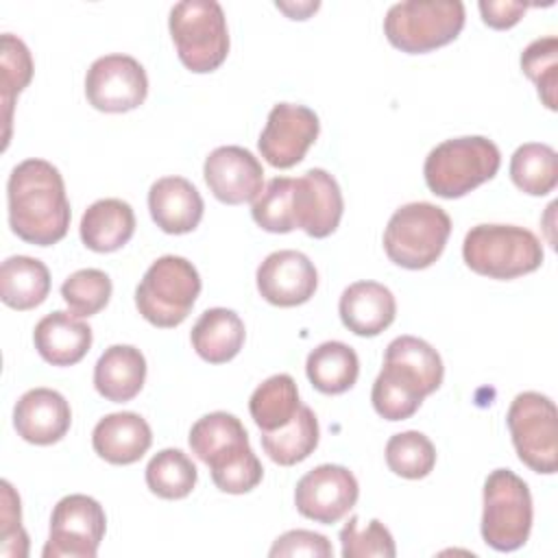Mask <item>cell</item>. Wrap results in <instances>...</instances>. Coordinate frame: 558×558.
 I'll return each instance as SVG.
<instances>
[{
    "label": "cell",
    "mask_w": 558,
    "mask_h": 558,
    "mask_svg": "<svg viewBox=\"0 0 558 558\" xmlns=\"http://www.w3.org/2000/svg\"><path fill=\"white\" fill-rule=\"evenodd\" d=\"M305 373L310 384L318 392L342 395L357 381L360 360L349 344L340 340H329L310 351Z\"/></svg>",
    "instance_id": "4316f807"
},
{
    "label": "cell",
    "mask_w": 558,
    "mask_h": 558,
    "mask_svg": "<svg viewBox=\"0 0 558 558\" xmlns=\"http://www.w3.org/2000/svg\"><path fill=\"white\" fill-rule=\"evenodd\" d=\"M519 460L534 473L551 475L558 469V412L547 395L519 392L506 414Z\"/></svg>",
    "instance_id": "30bf717a"
},
{
    "label": "cell",
    "mask_w": 558,
    "mask_h": 558,
    "mask_svg": "<svg viewBox=\"0 0 558 558\" xmlns=\"http://www.w3.org/2000/svg\"><path fill=\"white\" fill-rule=\"evenodd\" d=\"M251 216L255 225L268 233H290L294 229L292 179L290 177L270 179L259 192V196L253 201Z\"/></svg>",
    "instance_id": "74e56055"
},
{
    "label": "cell",
    "mask_w": 558,
    "mask_h": 558,
    "mask_svg": "<svg viewBox=\"0 0 558 558\" xmlns=\"http://www.w3.org/2000/svg\"><path fill=\"white\" fill-rule=\"evenodd\" d=\"M257 292L277 307H296L307 303L318 288V272L301 251L283 248L270 253L257 266Z\"/></svg>",
    "instance_id": "e0dca14e"
},
{
    "label": "cell",
    "mask_w": 558,
    "mask_h": 558,
    "mask_svg": "<svg viewBox=\"0 0 558 558\" xmlns=\"http://www.w3.org/2000/svg\"><path fill=\"white\" fill-rule=\"evenodd\" d=\"M357 495V480L347 466L318 464L296 482L294 506L305 519L331 525L349 514Z\"/></svg>",
    "instance_id": "4fadbf2b"
},
{
    "label": "cell",
    "mask_w": 558,
    "mask_h": 558,
    "mask_svg": "<svg viewBox=\"0 0 558 558\" xmlns=\"http://www.w3.org/2000/svg\"><path fill=\"white\" fill-rule=\"evenodd\" d=\"M2 525H0V541H2V556H26L28 554V536L22 527V508L20 497L15 495L13 486L2 480Z\"/></svg>",
    "instance_id": "ab89813d"
},
{
    "label": "cell",
    "mask_w": 558,
    "mask_h": 558,
    "mask_svg": "<svg viewBox=\"0 0 558 558\" xmlns=\"http://www.w3.org/2000/svg\"><path fill=\"white\" fill-rule=\"evenodd\" d=\"M72 423V410L65 397L52 388L26 390L13 408V427L31 445L59 442Z\"/></svg>",
    "instance_id": "ac0fdd59"
},
{
    "label": "cell",
    "mask_w": 558,
    "mask_h": 558,
    "mask_svg": "<svg viewBox=\"0 0 558 558\" xmlns=\"http://www.w3.org/2000/svg\"><path fill=\"white\" fill-rule=\"evenodd\" d=\"M464 264L488 279H517L543 264L541 240L517 225H475L462 242Z\"/></svg>",
    "instance_id": "277c9868"
},
{
    "label": "cell",
    "mask_w": 558,
    "mask_h": 558,
    "mask_svg": "<svg viewBox=\"0 0 558 558\" xmlns=\"http://www.w3.org/2000/svg\"><path fill=\"white\" fill-rule=\"evenodd\" d=\"M510 179L530 196L549 194L558 183L556 150L541 142L521 144L510 157Z\"/></svg>",
    "instance_id": "f546056e"
},
{
    "label": "cell",
    "mask_w": 558,
    "mask_h": 558,
    "mask_svg": "<svg viewBox=\"0 0 558 558\" xmlns=\"http://www.w3.org/2000/svg\"><path fill=\"white\" fill-rule=\"evenodd\" d=\"M33 342L48 364L72 366L87 355L92 347V327L72 312L57 310L35 325Z\"/></svg>",
    "instance_id": "7402d4cb"
},
{
    "label": "cell",
    "mask_w": 558,
    "mask_h": 558,
    "mask_svg": "<svg viewBox=\"0 0 558 558\" xmlns=\"http://www.w3.org/2000/svg\"><path fill=\"white\" fill-rule=\"evenodd\" d=\"M521 70L536 85L541 102L556 111L558 87V39L554 35L538 37L521 52Z\"/></svg>",
    "instance_id": "d590c367"
},
{
    "label": "cell",
    "mask_w": 558,
    "mask_h": 558,
    "mask_svg": "<svg viewBox=\"0 0 558 558\" xmlns=\"http://www.w3.org/2000/svg\"><path fill=\"white\" fill-rule=\"evenodd\" d=\"M78 233L89 251L113 253L135 233L133 207L122 198H100L85 209Z\"/></svg>",
    "instance_id": "cb8c5ba5"
},
{
    "label": "cell",
    "mask_w": 558,
    "mask_h": 558,
    "mask_svg": "<svg viewBox=\"0 0 558 558\" xmlns=\"http://www.w3.org/2000/svg\"><path fill=\"white\" fill-rule=\"evenodd\" d=\"M532 495L510 469H495L484 482L482 538L497 551H514L532 532Z\"/></svg>",
    "instance_id": "9c48e42d"
},
{
    "label": "cell",
    "mask_w": 558,
    "mask_h": 558,
    "mask_svg": "<svg viewBox=\"0 0 558 558\" xmlns=\"http://www.w3.org/2000/svg\"><path fill=\"white\" fill-rule=\"evenodd\" d=\"M344 201L338 181L323 168L292 179V220L310 238L331 235L342 218Z\"/></svg>",
    "instance_id": "9a60e30c"
},
{
    "label": "cell",
    "mask_w": 558,
    "mask_h": 558,
    "mask_svg": "<svg viewBox=\"0 0 558 558\" xmlns=\"http://www.w3.org/2000/svg\"><path fill=\"white\" fill-rule=\"evenodd\" d=\"M299 405V388L288 373L264 379L248 399L251 418L262 432H272L288 425L296 414Z\"/></svg>",
    "instance_id": "f1b7e54d"
},
{
    "label": "cell",
    "mask_w": 558,
    "mask_h": 558,
    "mask_svg": "<svg viewBox=\"0 0 558 558\" xmlns=\"http://www.w3.org/2000/svg\"><path fill=\"white\" fill-rule=\"evenodd\" d=\"M9 227L11 231L37 246H52L70 229V201L57 166L46 159H24L7 181Z\"/></svg>",
    "instance_id": "6da1fadb"
},
{
    "label": "cell",
    "mask_w": 558,
    "mask_h": 558,
    "mask_svg": "<svg viewBox=\"0 0 558 558\" xmlns=\"http://www.w3.org/2000/svg\"><path fill=\"white\" fill-rule=\"evenodd\" d=\"M318 133L320 122L310 107L277 102L268 113L264 131L259 133L257 148L272 168L286 170L303 161Z\"/></svg>",
    "instance_id": "5bb4252c"
},
{
    "label": "cell",
    "mask_w": 558,
    "mask_h": 558,
    "mask_svg": "<svg viewBox=\"0 0 558 558\" xmlns=\"http://www.w3.org/2000/svg\"><path fill=\"white\" fill-rule=\"evenodd\" d=\"M207 466L216 488L229 495H244L253 490L264 477V466L248 442L220 453Z\"/></svg>",
    "instance_id": "836d02e7"
},
{
    "label": "cell",
    "mask_w": 558,
    "mask_h": 558,
    "mask_svg": "<svg viewBox=\"0 0 558 558\" xmlns=\"http://www.w3.org/2000/svg\"><path fill=\"white\" fill-rule=\"evenodd\" d=\"M386 464L405 480L427 477L436 464V447L423 432H399L386 442Z\"/></svg>",
    "instance_id": "d6a6232c"
},
{
    "label": "cell",
    "mask_w": 558,
    "mask_h": 558,
    "mask_svg": "<svg viewBox=\"0 0 558 558\" xmlns=\"http://www.w3.org/2000/svg\"><path fill=\"white\" fill-rule=\"evenodd\" d=\"M153 442L150 425L137 412H113L102 416L92 432L94 451L109 464L137 462Z\"/></svg>",
    "instance_id": "44dd1931"
},
{
    "label": "cell",
    "mask_w": 558,
    "mask_h": 558,
    "mask_svg": "<svg viewBox=\"0 0 558 558\" xmlns=\"http://www.w3.org/2000/svg\"><path fill=\"white\" fill-rule=\"evenodd\" d=\"M107 530L102 506L89 495H65L50 514V536L44 558H94Z\"/></svg>",
    "instance_id": "8fae6325"
},
{
    "label": "cell",
    "mask_w": 558,
    "mask_h": 558,
    "mask_svg": "<svg viewBox=\"0 0 558 558\" xmlns=\"http://www.w3.org/2000/svg\"><path fill=\"white\" fill-rule=\"evenodd\" d=\"M187 442H190L192 453L201 462L209 464L220 453L231 451L240 445H246L248 434L235 414L209 412L192 425Z\"/></svg>",
    "instance_id": "4dcf8cb0"
},
{
    "label": "cell",
    "mask_w": 558,
    "mask_h": 558,
    "mask_svg": "<svg viewBox=\"0 0 558 558\" xmlns=\"http://www.w3.org/2000/svg\"><path fill=\"white\" fill-rule=\"evenodd\" d=\"M111 290L113 286L109 275L98 268L76 270L61 283V296L68 310L78 318H89L98 314L102 307H107Z\"/></svg>",
    "instance_id": "e575fe53"
},
{
    "label": "cell",
    "mask_w": 558,
    "mask_h": 558,
    "mask_svg": "<svg viewBox=\"0 0 558 558\" xmlns=\"http://www.w3.org/2000/svg\"><path fill=\"white\" fill-rule=\"evenodd\" d=\"M85 96L94 109L105 113L137 109L148 96L146 70L131 54L98 57L85 74Z\"/></svg>",
    "instance_id": "7c38bea8"
},
{
    "label": "cell",
    "mask_w": 558,
    "mask_h": 558,
    "mask_svg": "<svg viewBox=\"0 0 558 558\" xmlns=\"http://www.w3.org/2000/svg\"><path fill=\"white\" fill-rule=\"evenodd\" d=\"M338 312L349 331L373 338L392 325L397 316V301L384 283L355 281L340 294Z\"/></svg>",
    "instance_id": "ffe728a7"
},
{
    "label": "cell",
    "mask_w": 558,
    "mask_h": 558,
    "mask_svg": "<svg viewBox=\"0 0 558 558\" xmlns=\"http://www.w3.org/2000/svg\"><path fill=\"white\" fill-rule=\"evenodd\" d=\"M33 78V57L26 44L11 35H2V105H4V144L9 142L11 133V111L15 96L31 83Z\"/></svg>",
    "instance_id": "8d00e7d4"
},
{
    "label": "cell",
    "mask_w": 558,
    "mask_h": 558,
    "mask_svg": "<svg viewBox=\"0 0 558 558\" xmlns=\"http://www.w3.org/2000/svg\"><path fill=\"white\" fill-rule=\"evenodd\" d=\"M198 480L196 464L181 449H161L146 464V486L161 499L187 497Z\"/></svg>",
    "instance_id": "1f68e13d"
},
{
    "label": "cell",
    "mask_w": 558,
    "mask_h": 558,
    "mask_svg": "<svg viewBox=\"0 0 558 558\" xmlns=\"http://www.w3.org/2000/svg\"><path fill=\"white\" fill-rule=\"evenodd\" d=\"M209 192L225 205L255 201L264 190V168L259 159L242 146H218L203 163Z\"/></svg>",
    "instance_id": "2e32d148"
},
{
    "label": "cell",
    "mask_w": 558,
    "mask_h": 558,
    "mask_svg": "<svg viewBox=\"0 0 558 558\" xmlns=\"http://www.w3.org/2000/svg\"><path fill=\"white\" fill-rule=\"evenodd\" d=\"M340 545L344 558H395L397 554L395 538L379 519L362 525L357 517H351L340 530Z\"/></svg>",
    "instance_id": "f35d334b"
},
{
    "label": "cell",
    "mask_w": 558,
    "mask_h": 558,
    "mask_svg": "<svg viewBox=\"0 0 558 558\" xmlns=\"http://www.w3.org/2000/svg\"><path fill=\"white\" fill-rule=\"evenodd\" d=\"M246 338L242 318L227 307L205 310L192 327L190 340L198 357L209 364H225L233 360Z\"/></svg>",
    "instance_id": "d4e9b609"
},
{
    "label": "cell",
    "mask_w": 558,
    "mask_h": 558,
    "mask_svg": "<svg viewBox=\"0 0 558 558\" xmlns=\"http://www.w3.org/2000/svg\"><path fill=\"white\" fill-rule=\"evenodd\" d=\"M438 351L416 336H399L386 347L384 366L373 384L371 401L386 421H405L442 384Z\"/></svg>",
    "instance_id": "7a4b0ae2"
},
{
    "label": "cell",
    "mask_w": 558,
    "mask_h": 558,
    "mask_svg": "<svg viewBox=\"0 0 558 558\" xmlns=\"http://www.w3.org/2000/svg\"><path fill=\"white\" fill-rule=\"evenodd\" d=\"M146 381V357L133 344H113L105 349L94 366V388L113 403L131 401Z\"/></svg>",
    "instance_id": "603a6c76"
},
{
    "label": "cell",
    "mask_w": 558,
    "mask_h": 558,
    "mask_svg": "<svg viewBox=\"0 0 558 558\" xmlns=\"http://www.w3.org/2000/svg\"><path fill=\"white\" fill-rule=\"evenodd\" d=\"M153 222L170 235H183L198 227L203 218V196L183 177H161L148 190Z\"/></svg>",
    "instance_id": "d6986e66"
},
{
    "label": "cell",
    "mask_w": 558,
    "mask_h": 558,
    "mask_svg": "<svg viewBox=\"0 0 558 558\" xmlns=\"http://www.w3.org/2000/svg\"><path fill=\"white\" fill-rule=\"evenodd\" d=\"M168 28L181 63L207 74L218 70L229 54V28L216 0H183L170 9Z\"/></svg>",
    "instance_id": "52a82bcc"
},
{
    "label": "cell",
    "mask_w": 558,
    "mask_h": 558,
    "mask_svg": "<svg viewBox=\"0 0 558 558\" xmlns=\"http://www.w3.org/2000/svg\"><path fill=\"white\" fill-rule=\"evenodd\" d=\"M50 270L41 259L28 255L7 257L0 266V299L4 305L26 312L46 301Z\"/></svg>",
    "instance_id": "484cf974"
},
{
    "label": "cell",
    "mask_w": 558,
    "mask_h": 558,
    "mask_svg": "<svg viewBox=\"0 0 558 558\" xmlns=\"http://www.w3.org/2000/svg\"><path fill=\"white\" fill-rule=\"evenodd\" d=\"M501 166L497 144L484 135H464L440 142L423 163L425 183L440 198H460L490 181Z\"/></svg>",
    "instance_id": "3957f363"
},
{
    "label": "cell",
    "mask_w": 558,
    "mask_h": 558,
    "mask_svg": "<svg viewBox=\"0 0 558 558\" xmlns=\"http://www.w3.org/2000/svg\"><path fill=\"white\" fill-rule=\"evenodd\" d=\"M201 294V275L179 255L155 259L135 288L137 312L155 327L172 329L192 312Z\"/></svg>",
    "instance_id": "8992f818"
},
{
    "label": "cell",
    "mask_w": 558,
    "mask_h": 558,
    "mask_svg": "<svg viewBox=\"0 0 558 558\" xmlns=\"http://www.w3.org/2000/svg\"><path fill=\"white\" fill-rule=\"evenodd\" d=\"M262 447L266 456L279 466H292L310 458L318 447L320 427L310 405H299L292 421L279 429L262 432Z\"/></svg>",
    "instance_id": "83f0119b"
},
{
    "label": "cell",
    "mask_w": 558,
    "mask_h": 558,
    "mask_svg": "<svg viewBox=\"0 0 558 558\" xmlns=\"http://www.w3.org/2000/svg\"><path fill=\"white\" fill-rule=\"evenodd\" d=\"M272 558L277 556H314V558H331L333 547L327 536L310 530H290L275 538L270 551Z\"/></svg>",
    "instance_id": "60d3db41"
},
{
    "label": "cell",
    "mask_w": 558,
    "mask_h": 558,
    "mask_svg": "<svg viewBox=\"0 0 558 558\" xmlns=\"http://www.w3.org/2000/svg\"><path fill=\"white\" fill-rule=\"evenodd\" d=\"M464 17L460 0H405L388 9L384 33L401 52L423 54L453 41Z\"/></svg>",
    "instance_id": "ba28073f"
},
{
    "label": "cell",
    "mask_w": 558,
    "mask_h": 558,
    "mask_svg": "<svg viewBox=\"0 0 558 558\" xmlns=\"http://www.w3.org/2000/svg\"><path fill=\"white\" fill-rule=\"evenodd\" d=\"M451 233L449 214L427 201L401 205L384 231L388 259L408 270L432 266L445 251Z\"/></svg>",
    "instance_id": "5b68a950"
},
{
    "label": "cell",
    "mask_w": 558,
    "mask_h": 558,
    "mask_svg": "<svg viewBox=\"0 0 558 558\" xmlns=\"http://www.w3.org/2000/svg\"><path fill=\"white\" fill-rule=\"evenodd\" d=\"M477 7H480L484 24H488L490 28H497V31L512 28L527 11V4L517 2V0H480Z\"/></svg>",
    "instance_id": "b9f144b4"
}]
</instances>
